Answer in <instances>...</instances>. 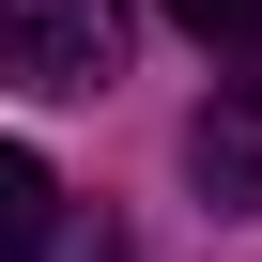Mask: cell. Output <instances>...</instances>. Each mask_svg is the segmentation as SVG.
<instances>
[{
  "label": "cell",
  "instance_id": "6da1fadb",
  "mask_svg": "<svg viewBox=\"0 0 262 262\" xmlns=\"http://www.w3.org/2000/svg\"><path fill=\"white\" fill-rule=\"evenodd\" d=\"M123 0H0V77L16 93H108Z\"/></svg>",
  "mask_w": 262,
  "mask_h": 262
},
{
  "label": "cell",
  "instance_id": "7a4b0ae2",
  "mask_svg": "<svg viewBox=\"0 0 262 262\" xmlns=\"http://www.w3.org/2000/svg\"><path fill=\"white\" fill-rule=\"evenodd\" d=\"M185 170H201V201H216V216H247V201H262V93H231V108H201V123H185Z\"/></svg>",
  "mask_w": 262,
  "mask_h": 262
},
{
  "label": "cell",
  "instance_id": "3957f363",
  "mask_svg": "<svg viewBox=\"0 0 262 262\" xmlns=\"http://www.w3.org/2000/svg\"><path fill=\"white\" fill-rule=\"evenodd\" d=\"M155 16H170V31L231 77V93H262V0H155Z\"/></svg>",
  "mask_w": 262,
  "mask_h": 262
},
{
  "label": "cell",
  "instance_id": "277c9868",
  "mask_svg": "<svg viewBox=\"0 0 262 262\" xmlns=\"http://www.w3.org/2000/svg\"><path fill=\"white\" fill-rule=\"evenodd\" d=\"M47 216H62L47 155H16V139H0V262H47Z\"/></svg>",
  "mask_w": 262,
  "mask_h": 262
},
{
  "label": "cell",
  "instance_id": "5b68a950",
  "mask_svg": "<svg viewBox=\"0 0 262 262\" xmlns=\"http://www.w3.org/2000/svg\"><path fill=\"white\" fill-rule=\"evenodd\" d=\"M47 262H123L108 231H77V216H47Z\"/></svg>",
  "mask_w": 262,
  "mask_h": 262
}]
</instances>
